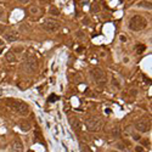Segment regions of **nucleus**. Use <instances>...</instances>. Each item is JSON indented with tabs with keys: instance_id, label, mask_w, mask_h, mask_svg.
Wrapping results in <instances>:
<instances>
[{
	"instance_id": "obj_1",
	"label": "nucleus",
	"mask_w": 152,
	"mask_h": 152,
	"mask_svg": "<svg viewBox=\"0 0 152 152\" xmlns=\"http://www.w3.org/2000/svg\"><path fill=\"white\" fill-rule=\"evenodd\" d=\"M7 106L11 110H13L16 113H18L21 116H27L29 113V106L26 102H23L21 100H15V99H7Z\"/></svg>"
},
{
	"instance_id": "obj_2",
	"label": "nucleus",
	"mask_w": 152,
	"mask_h": 152,
	"mask_svg": "<svg viewBox=\"0 0 152 152\" xmlns=\"http://www.w3.org/2000/svg\"><path fill=\"white\" fill-rule=\"evenodd\" d=\"M147 21L141 15H134L129 21V29L133 32H140L144 28H146Z\"/></svg>"
},
{
	"instance_id": "obj_3",
	"label": "nucleus",
	"mask_w": 152,
	"mask_h": 152,
	"mask_svg": "<svg viewBox=\"0 0 152 152\" xmlns=\"http://www.w3.org/2000/svg\"><path fill=\"white\" fill-rule=\"evenodd\" d=\"M85 127H86V129L91 131V133H98L102 129V127H103V121L101 118L99 117H89V118H86V121H85Z\"/></svg>"
},
{
	"instance_id": "obj_4",
	"label": "nucleus",
	"mask_w": 152,
	"mask_h": 152,
	"mask_svg": "<svg viewBox=\"0 0 152 152\" xmlns=\"http://www.w3.org/2000/svg\"><path fill=\"white\" fill-rule=\"evenodd\" d=\"M90 76L93 77L95 83H96L98 85H100V86H103L107 83V77H106L105 71L99 68V67H95V68L90 69Z\"/></svg>"
},
{
	"instance_id": "obj_5",
	"label": "nucleus",
	"mask_w": 152,
	"mask_h": 152,
	"mask_svg": "<svg viewBox=\"0 0 152 152\" xmlns=\"http://www.w3.org/2000/svg\"><path fill=\"white\" fill-rule=\"evenodd\" d=\"M22 68L25 72L32 74V73H35L38 71V61L34 56H28V57L25 59V61L22 62Z\"/></svg>"
},
{
	"instance_id": "obj_6",
	"label": "nucleus",
	"mask_w": 152,
	"mask_h": 152,
	"mask_svg": "<svg viewBox=\"0 0 152 152\" xmlns=\"http://www.w3.org/2000/svg\"><path fill=\"white\" fill-rule=\"evenodd\" d=\"M42 28L49 33H55L61 28V23L55 18H45L42 23Z\"/></svg>"
},
{
	"instance_id": "obj_7",
	"label": "nucleus",
	"mask_w": 152,
	"mask_h": 152,
	"mask_svg": "<svg viewBox=\"0 0 152 152\" xmlns=\"http://www.w3.org/2000/svg\"><path fill=\"white\" fill-rule=\"evenodd\" d=\"M21 34H20V32L17 29H11L9 32H6V33L4 34V38H5V40L7 43H13V42H17L18 39H20Z\"/></svg>"
},
{
	"instance_id": "obj_8",
	"label": "nucleus",
	"mask_w": 152,
	"mask_h": 152,
	"mask_svg": "<svg viewBox=\"0 0 152 152\" xmlns=\"http://www.w3.org/2000/svg\"><path fill=\"white\" fill-rule=\"evenodd\" d=\"M135 129H136L139 133H147L151 129V125L150 122L146 121V119H140L135 123Z\"/></svg>"
},
{
	"instance_id": "obj_9",
	"label": "nucleus",
	"mask_w": 152,
	"mask_h": 152,
	"mask_svg": "<svg viewBox=\"0 0 152 152\" xmlns=\"http://www.w3.org/2000/svg\"><path fill=\"white\" fill-rule=\"evenodd\" d=\"M69 124H71V127H72V129H73L74 131H77V133H81L82 131V122L79 121L78 118H76V117H69Z\"/></svg>"
},
{
	"instance_id": "obj_10",
	"label": "nucleus",
	"mask_w": 152,
	"mask_h": 152,
	"mask_svg": "<svg viewBox=\"0 0 152 152\" xmlns=\"http://www.w3.org/2000/svg\"><path fill=\"white\" fill-rule=\"evenodd\" d=\"M11 151L12 152H23V144L18 138L13 139V141L11 142Z\"/></svg>"
},
{
	"instance_id": "obj_11",
	"label": "nucleus",
	"mask_w": 152,
	"mask_h": 152,
	"mask_svg": "<svg viewBox=\"0 0 152 152\" xmlns=\"http://www.w3.org/2000/svg\"><path fill=\"white\" fill-rule=\"evenodd\" d=\"M20 128H21V130H22V131L27 133V131H29V130H30L32 125H30V123H29L28 121H26V119H23V121H21V122H20Z\"/></svg>"
},
{
	"instance_id": "obj_12",
	"label": "nucleus",
	"mask_w": 152,
	"mask_h": 152,
	"mask_svg": "<svg viewBox=\"0 0 152 152\" xmlns=\"http://www.w3.org/2000/svg\"><path fill=\"white\" fill-rule=\"evenodd\" d=\"M111 134L113 135L115 138H119L122 135V129H121V127H119L118 124L113 125L112 127V129H111Z\"/></svg>"
},
{
	"instance_id": "obj_13",
	"label": "nucleus",
	"mask_w": 152,
	"mask_h": 152,
	"mask_svg": "<svg viewBox=\"0 0 152 152\" xmlns=\"http://www.w3.org/2000/svg\"><path fill=\"white\" fill-rule=\"evenodd\" d=\"M5 57H6V61L10 62V63L17 62V56H16V54H13L12 51H9V52H7Z\"/></svg>"
},
{
	"instance_id": "obj_14",
	"label": "nucleus",
	"mask_w": 152,
	"mask_h": 152,
	"mask_svg": "<svg viewBox=\"0 0 152 152\" xmlns=\"http://www.w3.org/2000/svg\"><path fill=\"white\" fill-rule=\"evenodd\" d=\"M138 6L139 7H142V9H151V1H146V0H144V1H140L138 3Z\"/></svg>"
},
{
	"instance_id": "obj_15",
	"label": "nucleus",
	"mask_w": 152,
	"mask_h": 152,
	"mask_svg": "<svg viewBox=\"0 0 152 152\" xmlns=\"http://www.w3.org/2000/svg\"><path fill=\"white\" fill-rule=\"evenodd\" d=\"M79 150H81V152H91L90 147L86 145V144L84 142H81V145H79Z\"/></svg>"
},
{
	"instance_id": "obj_16",
	"label": "nucleus",
	"mask_w": 152,
	"mask_h": 152,
	"mask_svg": "<svg viewBox=\"0 0 152 152\" xmlns=\"http://www.w3.org/2000/svg\"><path fill=\"white\" fill-rule=\"evenodd\" d=\"M29 12H30L32 15H39V13H40V9H39L38 6L33 5V6L29 7Z\"/></svg>"
},
{
	"instance_id": "obj_17",
	"label": "nucleus",
	"mask_w": 152,
	"mask_h": 152,
	"mask_svg": "<svg viewBox=\"0 0 152 152\" xmlns=\"http://www.w3.org/2000/svg\"><path fill=\"white\" fill-rule=\"evenodd\" d=\"M49 13L52 15V16H59V15H60V10L57 9V7L51 6V7H50V10H49Z\"/></svg>"
},
{
	"instance_id": "obj_18",
	"label": "nucleus",
	"mask_w": 152,
	"mask_h": 152,
	"mask_svg": "<svg viewBox=\"0 0 152 152\" xmlns=\"http://www.w3.org/2000/svg\"><path fill=\"white\" fill-rule=\"evenodd\" d=\"M146 50V45H144V44H139V45H136V54H142L144 51Z\"/></svg>"
},
{
	"instance_id": "obj_19",
	"label": "nucleus",
	"mask_w": 152,
	"mask_h": 152,
	"mask_svg": "<svg viewBox=\"0 0 152 152\" xmlns=\"http://www.w3.org/2000/svg\"><path fill=\"white\" fill-rule=\"evenodd\" d=\"M13 54H21V52H23V51H25V47H23V46H16L15 47V49L13 50H11Z\"/></svg>"
},
{
	"instance_id": "obj_20",
	"label": "nucleus",
	"mask_w": 152,
	"mask_h": 152,
	"mask_svg": "<svg viewBox=\"0 0 152 152\" xmlns=\"http://www.w3.org/2000/svg\"><path fill=\"white\" fill-rule=\"evenodd\" d=\"M77 35L79 37V39H84V38H85L84 32H82V30H78V32H77Z\"/></svg>"
},
{
	"instance_id": "obj_21",
	"label": "nucleus",
	"mask_w": 152,
	"mask_h": 152,
	"mask_svg": "<svg viewBox=\"0 0 152 152\" xmlns=\"http://www.w3.org/2000/svg\"><path fill=\"white\" fill-rule=\"evenodd\" d=\"M99 10H100V5H99V4H95V5L93 6V9H91L93 12H98Z\"/></svg>"
},
{
	"instance_id": "obj_22",
	"label": "nucleus",
	"mask_w": 152,
	"mask_h": 152,
	"mask_svg": "<svg viewBox=\"0 0 152 152\" xmlns=\"http://www.w3.org/2000/svg\"><path fill=\"white\" fill-rule=\"evenodd\" d=\"M5 16V10L3 9V7H0V20H3Z\"/></svg>"
},
{
	"instance_id": "obj_23",
	"label": "nucleus",
	"mask_w": 152,
	"mask_h": 152,
	"mask_svg": "<svg viewBox=\"0 0 152 152\" xmlns=\"http://www.w3.org/2000/svg\"><path fill=\"white\" fill-rule=\"evenodd\" d=\"M5 30H6V26H5V25H1V23H0V34L4 33Z\"/></svg>"
},
{
	"instance_id": "obj_24",
	"label": "nucleus",
	"mask_w": 152,
	"mask_h": 152,
	"mask_svg": "<svg viewBox=\"0 0 152 152\" xmlns=\"http://www.w3.org/2000/svg\"><path fill=\"white\" fill-rule=\"evenodd\" d=\"M119 40L123 42V43H125V42H127V37H125L124 34H121V35H119Z\"/></svg>"
},
{
	"instance_id": "obj_25",
	"label": "nucleus",
	"mask_w": 152,
	"mask_h": 152,
	"mask_svg": "<svg viewBox=\"0 0 152 152\" xmlns=\"http://www.w3.org/2000/svg\"><path fill=\"white\" fill-rule=\"evenodd\" d=\"M135 151L136 152H144V147L142 146H136L135 147Z\"/></svg>"
},
{
	"instance_id": "obj_26",
	"label": "nucleus",
	"mask_w": 152,
	"mask_h": 152,
	"mask_svg": "<svg viewBox=\"0 0 152 152\" xmlns=\"http://www.w3.org/2000/svg\"><path fill=\"white\" fill-rule=\"evenodd\" d=\"M30 1V0H18V3L20 4H23V5H26V4H28Z\"/></svg>"
},
{
	"instance_id": "obj_27",
	"label": "nucleus",
	"mask_w": 152,
	"mask_h": 152,
	"mask_svg": "<svg viewBox=\"0 0 152 152\" xmlns=\"http://www.w3.org/2000/svg\"><path fill=\"white\" fill-rule=\"evenodd\" d=\"M117 147H118V148H121V150H125V146L123 145V144H118Z\"/></svg>"
},
{
	"instance_id": "obj_28",
	"label": "nucleus",
	"mask_w": 152,
	"mask_h": 152,
	"mask_svg": "<svg viewBox=\"0 0 152 152\" xmlns=\"http://www.w3.org/2000/svg\"><path fill=\"white\" fill-rule=\"evenodd\" d=\"M129 93H130V94H133V95H136V94H138V90H136V89H131Z\"/></svg>"
},
{
	"instance_id": "obj_29",
	"label": "nucleus",
	"mask_w": 152,
	"mask_h": 152,
	"mask_svg": "<svg viewBox=\"0 0 152 152\" xmlns=\"http://www.w3.org/2000/svg\"><path fill=\"white\" fill-rule=\"evenodd\" d=\"M3 51H4V47H0V54H1Z\"/></svg>"
},
{
	"instance_id": "obj_30",
	"label": "nucleus",
	"mask_w": 152,
	"mask_h": 152,
	"mask_svg": "<svg viewBox=\"0 0 152 152\" xmlns=\"http://www.w3.org/2000/svg\"><path fill=\"white\" fill-rule=\"evenodd\" d=\"M3 44H4V43H3V42H1V40H0V45H3Z\"/></svg>"
},
{
	"instance_id": "obj_31",
	"label": "nucleus",
	"mask_w": 152,
	"mask_h": 152,
	"mask_svg": "<svg viewBox=\"0 0 152 152\" xmlns=\"http://www.w3.org/2000/svg\"><path fill=\"white\" fill-rule=\"evenodd\" d=\"M111 152H117V151H111Z\"/></svg>"
}]
</instances>
